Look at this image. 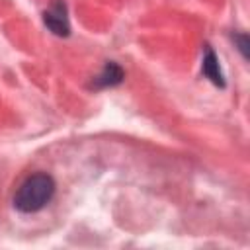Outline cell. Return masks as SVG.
<instances>
[{
  "instance_id": "3957f363",
  "label": "cell",
  "mask_w": 250,
  "mask_h": 250,
  "mask_svg": "<svg viewBox=\"0 0 250 250\" xmlns=\"http://www.w3.org/2000/svg\"><path fill=\"white\" fill-rule=\"evenodd\" d=\"M125 80V70L119 62L115 61H105L104 68L90 80V88L92 90H105V88H115Z\"/></svg>"
},
{
  "instance_id": "5b68a950",
  "label": "cell",
  "mask_w": 250,
  "mask_h": 250,
  "mask_svg": "<svg viewBox=\"0 0 250 250\" xmlns=\"http://www.w3.org/2000/svg\"><path fill=\"white\" fill-rule=\"evenodd\" d=\"M232 41H234V47L238 49V53L242 55V59L248 61V47H250L248 35H246L244 31H234V33H232Z\"/></svg>"
},
{
  "instance_id": "6da1fadb",
  "label": "cell",
  "mask_w": 250,
  "mask_h": 250,
  "mask_svg": "<svg viewBox=\"0 0 250 250\" xmlns=\"http://www.w3.org/2000/svg\"><path fill=\"white\" fill-rule=\"evenodd\" d=\"M55 191H57V184L53 176L47 172H35L27 176L16 189L14 199H12L14 209L25 215L37 213L53 201Z\"/></svg>"
},
{
  "instance_id": "277c9868",
  "label": "cell",
  "mask_w": 250,
  "mask_h": 250,
  "mask_svg": "<svg viewBox=\"0 0 250 250\" xmlns=\"http://www.w3.org/2000/svg\"><path fill=\"white\" fill-rule=\"evenodd\" d=\"M201 74L213 82L215 86L219 88H225L227 82H225V76H223V70H221V64H219V59L213 51L211 45H203V59H201Z\"/></svg>"
},
{
  "instance_id": "7a4b0ae2",
  "label": "cell",
  "mask_w": 250,
  "mask_h": 250,
  "mask_svg": "<svg viewBox=\"0 0 250 250\" xmlns=\"http://www.w3.org/2000/svg\"><path fill=\"white\" fill-rule=\"evenodd\" d=\"M43 23L45 27L57 35V37H68L70 35V20L68 10L62 0H55L45 12H43Z\"/></svg>"
}]
</instances>
